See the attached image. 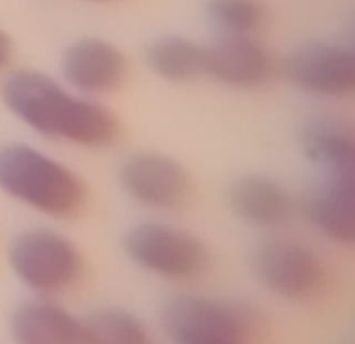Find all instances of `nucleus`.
Listing matches in <instances>:
<instances>
[{"instance_id": "1", "label": "nucleus", "mask_w": 355, "mask_h": 344, "mask_svg": "<svg viewBox=\"0 0 355 344\" xmlns=\"http://www.w3.org/2000/svg\"><path fill=\"white\" fill-rule=\"evenodd\" d=\"M7 109L40 137L78 149H104L120 135L118 118L103 100L35 69H16L2 83Z\"/></svg>"}, {"instance_id": "2", "label": "nucleus", "mask_w": 355, "mask_h": 344, "mask_svg": "<svg viewBox=\"0 0 355 344\" xmlns=\"http://www.w3.org/2000/svg\"><path fill=\"white\" fill-rule=\"evenodd\" d=\"M0 190L51 220H71L87 204L82 176L55 156L24 142L0 147Z\"/></svg>"}, {"instance_id": "3", "label": "nucleus", "mask_w": 355, "mask_h": 344, "mask_svg": "<svg viewBox=\"0 0 355 344\" xmlns=\"http://www.w3.org/2000/svg\"><path fill=\"white\" fill-rule=\"evenodd\" d=\"M9 265L28 291L52 300L71 293L85 273V258L78 244L51 227L19 232L10 242Z\"/></svg>"}, {"instance_id": "4", "label": "nucleus", "mask_w": 355, "mask_h": 344, "mask_svg": "<svg viewBox=\"0 0 355 344\" xmlns=\"http://www.w3.org/2000/svg\"><path fill=\"white\" fill-rule=\"evenodd\" d=\"M128 258L158 279L189 282L203 275L210 263L207 244L193 230L168 221H142L125 237Z\"/></svg>"}, {"instance_id": "5", "label": "nucleus", "mask_w": 355, "mask_h": 344, "mask_svg": "<svg viewBox=\"0 0 355 344\" xmlns=\"http://www.w3.org/2000/svg\"><path fill=\"white\" fill-rule=\"evenodd\" d=\"M253 272L269 293L293 303L318 300L329 284L324 256L295 237H272L263 242L253 255Z\"/></svg>"}, {"instance_id": "6", "label": "nucleus", "mask_w": 355, "mask_h": 344, "mask_svg": "<svg viewBox=\"0 0 355 344\" xmlns=\"http://www.w3.org/2000/svg\"><path fill=\"white\" fill-rule=\"evenodd\" d=\"M257 327L250 308L205 296H180L163 311L172 344H248Z\"/></svg>"}, {"instance_id": "7", "label": "nucleus", "mask_w": 355, "mask_h": 344, "mask_svg": "<svg viewBox=\"0 0 355 344\" xmlns=\"http://www.w3.org/2000/svg\"><path fill=\"white\" fill-rule=\"evenodd\" d=\"M120 183L137 206L153 213L179 211L193 192L187 170L177 159L155 151L128 156L120 168Z\"/></svg>"}, {"instance_id": "8", "label": "nucleus", "mask_w": 355, "mask_h": 344, "mask_svg": "<svg viewBox=\"0 0 355 344\" xmlns=\"http://www.w3.org/2000/svg\"><path fill=\"white\" fill-rule=\"evenodd\" d=\"M284 71L297 89L321 99H343L355 90V54L342 44L302 45L288 57Z\"/></svg>"}, {"instance_id": "9", "label": "nucleus", "mask_w": 355, "mask_h": 344, "mask_svg": "<svg viewBox=\"0 0 355 344\" xmlns=\"http://www.w3.org/2000/svg\"><path fill=\"white\" fill-rule=\"evenodd\" d=\"M62 82L82 96L101 100L123 87L128 61L123 52L103 38H82L61 59Z\"/></svg>"}, {"instance_id": "10", "label": "nucleus", "mask_w": 355, "mask_h": 344, "mask_svg": "<svg viewBox=\"0 0 355 344\" xmlns=\"http://www.w3.org/2000/svg\"><path fill=\"white\" fill-rule=\"evenodd\" d=\"M276 73L272 52L257 37H225L207 47V73L236 90L260 89Z\"/></svg>"}, {"instance_id": "11", "label": "nucleus", "mask_w": 355, "mask_h": 344, "mask_svg": "<svg viewBox=\"0 0 355 344\" xmlns=\"http://www.w3.org/2000/svg\"><path fill=\"white\" fill-rule=\"evenodd\" d=\"M304 213L319 235L338 246L355 241V173H328L304 201Z\"/></svg>"}, {"instance_id": "12", "label": "nucleus", "mask_w": 355, "mask_h": 344, "mask_svg": "<svg viewBox=\"0 0 355 344\" xmlns=\"http://www.w3.org/2000/svg\"><path fill=\"white\" fill-rule=\"evenodd\" d=\"M229 204L236 217L259 230H281L295 217V199L277 180L246 175L229 189Z\"/></svg>"}, {"instance_id": "13", "label": "nucleus", "mask_w": 355, "mask_h": 344, "mask_svg": "<svg viewBox=\"0 0 355 344\" xmlns=\"http://www.w3.org/2000/svg\"><path fill=\"white\" fill-rule=\"evenodd\" d=\"M14 344H80V320L52 298L21 305L10 318Z\"/></svg>"}, {"instance_id": "14", "label": "nucleus", "mask_w": 355, "mask_h": 344, "mask_svg": "<svg viewBox=\"0 0 355 344\" xmlns=\"http://www.w3.org/2000/svg\"><path fill=\"white\" fill-rule=\"evenodd\" d=\"M304 149L322 175L355 173V128L347 118L326 114L312 120L304 132Z\"/></svg>"}, {"instance_id": "15", "label": "nucleus", "mask_w": 355, "mask_h": 344, "mask_svg": "<svg viewBox=\"0 0 355 344\" xmlns=\"http://www.w3.org/2000/svg\"><path fill=\"white\" fill-rule=\"evenodd\" d=\"M148 64L166 82H193L207 73V47L177 35L158 38L148 51Z\"/></svg>"}, {"instance_id": "16", "label": "nucleus", "mask_w": 355, "mask_h": 344, "mask_svg": "<svg viewBox=\"0 0 355 344\" xmlns=\"http://www.w3.org/2000/svg\"><path fill=\"white\" fill-rule=\"evenodd\" d=\"M80 344H153L144 322L123 308H103L80 320Z\"/></svg>"}, {"instance_id": "17", "label": "nucleus", "mask_w": 355, "mask_h": 344, "mask_svg": "<svg viewBox=\"0 0 355 344\" xmlns=\"http://www.w3.org/2000/svg\"><path fill=\"white\" fill-rule=\"evenodd\" d=\"M210 19L225 37H257L267 21L260 0H211Z\"/></svg>"}, {"instance_id": "18", "label": "nucleus", "mask_w": 355, "mask_h": 344, "mask_svg": "<svg viewBox=\"0 0 355 344\" xmlns=\"http://www.w3.org/2000/svg\"><path fill=\"white\" fill-rule=\"evenodd\" d=\"M14 59V45L9 35L0 30V69H6Z\"/></svg>"}]
</instances>
